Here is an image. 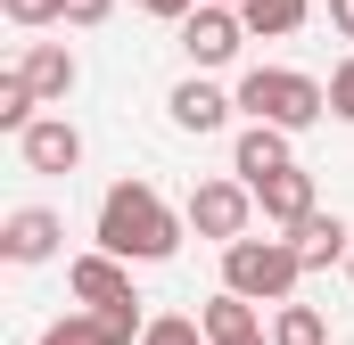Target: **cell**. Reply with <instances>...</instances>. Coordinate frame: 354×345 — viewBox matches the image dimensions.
<instances>
[{
    "instance_id": "obj_1",
    "label": "cell",
    "mask_w": 354,
    "mask_h": 345,
    "mask_svg": "<svg viewBox=\"0 0 354 345\" xmlns=\"http://www.w3.org/2000/svg\"><path fill=\"white\" fill-rule=\"evenodd\" d=\"M181 222H189V214H174L149 181H115V189L99 197V255H115V263H165L181 247Z\"/></svg>"
},
{
    "instance_id": "obj_2",
    "label": "cell",
    "mask_w": 354,
    "mask_h": 345,
    "mask_svg": "<svg viewBox=\"0 0 354 345\" xmlns=\"http://www.w3.org/2000/svg\"><path fill=\"white\" fill-rule=\"evenodd\" d=\"M239 107L256 124H272V132H305V124L330 115V83H313L297 66H248L239 75Z\"/></svg>"
},
{
    "instance_id": "obj_3",
    "label": "cell",
    "mask_w": 354,
    "mask_h": 345,
    "mask_svg": "<svg viewBox=\"0 0 354 345\" xmlns=\"http://www.w3.org/2000/svg\"><path fill=\"white\" fill-rule=\"evenodd\" d=\"M297 279H305V263H297L288 239H239V247H223V288L248 296V304H297Z\"/></svg>"
},
{
    "instance_id": "obj_4",
    "label": "cell",
    "mask_w": 354,
    "mask_h": 345,
    "mask_svg": "<svg viewBox=\"0 0 354 345\" xmlns=\"http://www.w3.org/2000/svg\"><path fill=\"white\" fill-rule=\"evenodd\" d=\"M248 214H256V189L248 181H198L189 189V230L214 239V247H239L248 239Z\"/></svg>"
},
{
    "instance_id": "obj_5",
    "label": "cell",
    "mask_w": 354,
    "mask_h": 345,
    "mask_svg": "<svg viewBox=\"0 0 354 345\" xmlns=\"http://www.w3.org/2000/svg\"><path fill=\"white\" fill-rule=\"evenodd\" d=\"M239 41H248L239 8H198V17L181 25V50H189V66H231V58H239Z\"/></svg>"
},
{
    "instance_id": "obj_6",
    "label": "cell",
    "mask_w": 354,
    "mask_h": 345,
    "mask_svg": "<svg viewBox=\"0 0 354 345\" xmlns=\"http://www.w3.org/2000/svg\"><path fill=\"white\" fill-rule=\"evenodd\" d=\"M58 239H66V222H58L50 206H17V214L0 222V255H8V263H50Z\"/></svg>"
},
{
    "instance_id": "obj_7",
    "label": "cell",
    "mask_w": 354,
    "mask_h": 345,
    "mask_svg": "<svg viewBox=\"0 0 354 345\" xmlns=\"http://www.w3.org/2000/svg\"><path fill=\"white\" fill-rule=\"evenodd\" d=\"M66 288L83 296V313H107V304H132V271L115 255H75L66 263Z\"/></svg>"
},
{
    "instance_id": "obj_8",
    "label": "cell",
    "mask_w": 354,
    "mask_h": 345,
    "mask_svg": "<svg viewBox=\"0 0 354 345\" xmlns=\"http://www.w3.org/2000/svg\"><path fill=\"white\" fill-rule=\"evenodd\" d=\"M288 165H297V148H288V132H272V124H248L239 148H231V172H239L248 189H264L272 172H288Z\"/></svg>"
},
{
    "instance_id": "obj_9",
    "label": "cell",
    "mask_w": 354,
    "mask_h": 345,
    "mask_svg": "<svg viewBox=\"0 0 354 345\" xmlns=\"http://www.w3.org/2000/svg\"><path fill=\"white\" fill-rule=\"evenodd\" d=\"M17 157H25L33 172H75V165H83V132H75L66 115H41V124L17 140Z\"/></svg>"
},
{
    "instance_id": "obj_10",
    "label": "cell",
    "mask_w": 354,
    "mask_h": 345,
    "mask_svg": "<svg viewBox=\"0 0 354 345\" xmlns=\"http://www.w3.org/2000/svg\"><path fill=\"white\" fill-rule=\"evenodd\" d=\"M17 75L33 83V99H41V107H50V99H66V90H75V50H66V41H25Z\"/></svg>"
},
{
    "instance_id": "obj_11",
    "label": "cell",
    "mask_w": 354,
    "mask_h": 345,
    "mask_svg": "<svg viewBox=\"0 0 354 345\" xmlns=\"http://www.w3.org/2000/svg\"><path fill=\"white\" fill-rule=\"evenodd\" d=\"M256 206H264V222H280V230H297L305 214H322V206H313V172H305V165L272 172L264 189H256Z\"/></svg>"
},
{
    "instance_id": "obj_12",
    "label": "cell",
    "mask_w": 354,
    "mask_h": 345,
    "mask_svg": "<svg viewBox=\"0 0 354 345\" xmlns=\"http://www.w3.org/2000/svg\"><path fill=\"white\" fill-rule=\"evenodd\" d=\"M231 107H239V90H214L206 75H189V83L174 90V124H181V132H223Z\"/></svg>"
},
{
    "instance_id": "obj_13",
    "label": "cell",
    "mask_w": 354,
    "mask_h": 345,
    "mask_svg": "<svg viewBox=\"0 0 354 345\" xmlns=\"http://www.w3.org/2000/svg\"><path fill=\"white\" fill-rule=\"evenodd\" d=\"M198 329H206V345H248V337H264V329H256V304L231 296V288L198 304Z\"/></svg>"
},
{
    "instance_id": "obj_14",
    "label": "cell",
    "mask_w": 354,
    "mask_h": 345,
    "mask_svg": "<svg viewBox=\"0 0 354 345\" xmlns=\"http://www.w3.org/2000/svg\"><path fill=\"white\" fill-rule=\"evenodd\" d=\"M346 239H354V230H346V222H338V214H305V222L288 230V247H297V263H305V271H322V263L354 255Z\"/></svg>"
},
{
    "instance_id": "obj_15",
    "label": "cell",
    "mask_w": 354,
    "mask_h": 345,
    "mask_svg": "<svg viewBox=\"0 0 354 345\" xmlns=\"http://www.w3.org/2000/svg\"><path fill=\"white\" fill-rule=\"evenodd\" d=\"M305 17H313V0H239V25H248V33H264V41L297 33Z\"/></svg>"
},
{
    "instance_id": "obj_16",
    "label": "cell",
    "mask_w": 354,
    "mask_h": 345,
    "mask_svg": "<svg viewBox=\"0 0 354 345\" xmlns=\"http://www.w3.org/2000/svg\"><path fill=\"white\" fill-rule=\"evenodd\" d=\"M33 107H41V99H33V83H25V75L8 66V75H0V132H17V140H25V132L41 124Z\"/></svg>"
},
{
    "instance_id": "obj_17",
    "label": "cell",
    "mask_w": 354,
    "mask_h": 345,
    "mask_svg": "<svg viewBox=\"0 0 354 345\" xmlns=\"http://www.w3.org/2000/svg\"><path fill=\"white\" fill-rule=\"evenodd\" d=\"M272 345H330V329H322V313H313V304H280Z\"/></svg>"
},
{
    "instance_id": "obj_18",
    "label": "cell",
    "mask_w": 354,
    "mask_h": 345,
    "mask_svg": "<svg viewBox=\"0 0 354 345\" xmlns=\"http://www.w3.org/2000/svg\"><path fill=\"white\" fill-rule=\"evenodd\" d=\"M41 345H115V337H107V321H99V313H66V321H50V329H41Z\"/></svg>"
},
{
    "instance_id": "obj_19",
    "label": "cell",
    "mask_w": 354,
    "mask_h": 345,
    "mask_svg": "<svg viewBox=\"0 0 354 345\" xmlns=\"http://www.w3.org/2000/svg\"><path fill=\"white\" fill-rule=\"evenodd\" d=\"M0 17L33 33V25H58V17H66V0H0Z\"/></svg>"
},
{
    "instance_id": "obj_20",
    "label": "cell",
    "mask_w": 354,
    "mask_h": 345,
    "mask_svg": "<svg viewBox=\"0 0 354 345\" xmlns=\"http://www.w3.org/2000/svg\"><path fill=\"white\" fill-rule=\"evenodd\" d=\"M140 345H206V329L181 321V313H165V321H149V337H140Z\"/></svg>"
},
{
    "instance_id": "obj_21",
    "label": "cell",
    "mask_w": 354,
    "mask_h": 345,
    "mask_svg": "<svg viewBox=\"0 0 354 345\" xmlns=\"http://www.w3.org/2000/svg\"><path fill=\"white\" fill-rule=\"evenodd\" d=\"M330 115H338V124H354V58H338V66H330Z\"/></svg>"
},
{
    "instance_id": "obj_22",
    "label": "cell",
    "mask_w": 354,
    "mask_h": 345,
    "mask_svg": "<svg viewBox=\"0 0 354 345\" xmlns=\"http://www.w3.org/2000/svg\"><path fill=\"white\" fill-rule=\"evenodd\" d=\"M115 0H66V25H107Z\"/></svg>"
},
{
    "instance_id": "obj_23",
    "label": "cell",
    "mask_w": 354,
    "mask_h": 345,
    "mask_svg": "<svg viewBox=\"0 0 354 345\" xmlns=\"http://www.w3.org/2000/svg\"><path fill=\"white\" fill-rule=\"evenodd\" d=\"M330 25H338V33L354 41V0H330Z\"/></svg>"
},
{
    "instance_id": "obj_24",
    "label": "cell",
    "mask_w": 354,
    "mask_h": 345,
    "mask_svg": "<svg viewBox=\"0 0 354 345\" xmlns=\"http://www.w3.org/2000/svg\"><path fill=\"white\" fill-rule=\"evenodd\" d=\"M206 8H239V0H206Z\"/></svg>"
},
{
    "instance_id": "obj_25",
    "label": "cell",
    "mask_w": 354,
    "mask_h": 345,
    "mask_svg": "<svg viewBox=\"0 0 354 345\" xmlns=\"http://www.w3.org/2000/svg\"><path fill=\"white\" fill-rule=\"evenodd\" d=\"M248 345H272V337H248Z\"/></svg>"
},
{
    "instance_id": "obj_26",
    "label": "cell",
    "mask_w": 354,
    "mask_h": 345,
    "mask_svg": "<svg viewBox=\"0 0 354 345\" xmlns=\"http://www.w3.org/2000/svg\"><path fill=\"white\" fill-rule=\"evenodd\" d=\"M346 271H354V255H346Z\"/></svg>"
}]
</instances>
